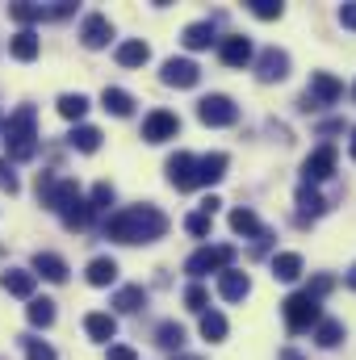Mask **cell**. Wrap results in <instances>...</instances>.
Wrapping results in <instances>:
<instances>
[{"instance_id": "cell-9", "label": "cell", "mask_w": 356, "mask_h": 360, "mask_svg": "<svg viewBox=\"0 0 356 360\" xmlns=\"http://www.w3.org/2000/svg\"><path fill=\"white\" fill-rule=\"evenodd\" d=\"M331 172H336V147H319V151H310L306 164H302V180H306V184H319V180H327Z\"/></svg>"}, {"instance_id": "cell-40", "label": "cell", "mask_w": 356, "mask_h": 360, "mask_svg": "<svg viewBox=\"0 0 356 360\" xmlns=\"http://www.w3.org/2000/svg\"><path fill=\"white\" fill-rule=\"evenodd\" d=\"M331 285H336V281H331V276H314V281H310V289H306V293H310V297H314V302H319V297H327V293H331Z\"/></svg>"}, {"instance_id": "cell-14", "label": "cell", "mask_w": 356, "mask_h": 360, "mask_svg": "<svg viewBox=\"0 0 356 360\" xmlns=\"http://www.w3.org/2000/svg\"><path fill=\"white\" fill-rule=\"evenodd\" d=\"M252 293V281H248V272H218V297H227V302H243Z\"/></svg>"}, {"instance_id": "cell-19", "label": "cell", "mask_w": 356, "mask_h": 360, "mask_svg": "<svg viewBox=\"0 0 356 360\" xmlns=\"http://www.w3.org/2000/svg\"><path fill=\"white\" fill-rule=\"evenodd\" d=\"M38 51H42V46H38V34H34V30H21V34L8 42V55H13L17 63H30V59H38Z\"/></svg>"}, {"instance_id": "cell-39", "label": "cell", "mask_w": 356, "mask_h": 360, "mask_svg": "<svg viewBox=\"0 0 356 360\" xmlns=\"http://www.w3.org/2000/svg\"><path fill=\"white\" fill-rule=\"evenodd\" d=\"M252 13H256L260 21H276V17H281V4H276V0H252Z\"/></svg>"}, {"instance_id": "cell-37", "label": "cell", "mask_w": 356, "mask_h": 360, "mask_svg": "<svg viewBox=\"0 0 356 360\" xmlns=\"http://www.w3.org/2000/svg\"><path fill=\"white\" fill-rule=\"evenodd\" d=\"M184 231H189L193 239H205V235H210V214H189V218H184Z\"/></svg>"}, {"instance_id": "cell-13", "label": "cell", "mask_w": 356, "mask_h": 360, "mask_svg": "<svg viewBox=\"0 0 356 360\" xmlns=\"http://www.w3.org/2000/svg\"><path fill=\"white\" fill-rule=\"evenodd\" d=\"M218 55H222L227 68H248V63H252V42H248L243 34H231V38H222Z\"/></svg>"}, {"instance_id": "cell-4", "label": "cell", "mask_w": 356, "mask_h": 360, "mask_svg": "<svg viewBox=\"0 0 356 360\" xmlns=\"http://www.w3.org/2000/svg\"><path fill=\"white\" fill-rule=\"evenodd\" d=\"M231 260H235V248H231V243H222V248H201V252H193V256H189L184 272H189V276L227 272V269H231Z\"/></svg>"}, {"instance_id": "cell-29", "label": "cell", "mask_w": 356, "mask_h": 360, "mask_svg": "<svg viewBox=\"0 0 356 360\" xmlns=\"http://www.w3.org/2000/svg\"><path fill=\"white\" fill-rule=\"evenodd\" d=\"M231 231H235V235H256V239L265 235V226H260V218H256L252 210H235V214H231Z\"/></svg>"}, {"instance_id": "cell-21", "label": "cell", "mask_w": 356, "mask_h": 360, "mask_svg": "<svg viewBox=\"0 0 356 360\" xmlns=\"http://www.w3.org/2000/svg\"><path fill=\"white\" fill-rule=\"evenodd\" d=\"M101 105H105V113H113V117H130L134 113V96L122 89H105L101 92Z\"/></svg>"}, {"instance_id": "cell-22", "label": "cell", "mask_w": 356, "mask_h": 360, "mask_svg": "<svg viewBox=\"0 0 356 360\" xmlns=\"http://www.w3.org/2000/svg\"><path fill=\"white\" fill-rule=\"evenodd\" d=\"M189 51H205L210 42H214V21H193V25H184V38H180Z\"/></svg>"}, {"instance_id": "cell-32", "label": "cell", "mask_w": 356, "mask_h": 360, "mask_svg": "<svg viewBox=\"0 0 356 360\" xmlns=\"http://www.w3.org/2000/svg\"><path fill=\"white\" fill-rule=\"evenodd\" d=\"M155 344L168 348V352H177L180 344H184V327H180V323H160V327H155Z\"/></svg>"}, {"instance_id": "cell-48", "label": "cell", "mask_w": 356, "mask_h": 360, "mask_svg": "<svg viewBox=\"0 0 356 360\" xmlns=\"http://www.w3.org/2000/svg\"><path fill=\"white\" fill-rule=\"evenodd\" d=\"M180 360H193V356H180Z\"/></svg>"}, {"instance_id": "cell-49", "label": "cell", "mask_w": 356, "mask_h": 360, "mask_svg": "<svg viewBox=\"0 0 356 360\" xmlns=\"http://www.w3.org/2000/svg\"><path fill=\"white\" fill-rule=\"evenodd\" d=\"M0 172H4V164H0Z\"/></svg>"}, {"instance_id": "cell-12", "label": "cell", "mask_w": 356, "mask_h": 360, "mask_svg": "<svg viewBox=\"0 0 356 360\" xmlns=\"http://www.w3.org/2000/svg\"><path fill=\"white\" fill-rule=\"evenodd\" d=\"M109 38H113V25H109V17H101V13H92V17H84L80 42H84L89 51H101V46H109Z\"/></svg>"}, {"instance_id": "cell-30", "label": "cell", "mask_w": 356, "mask_h": 360, "mask_svg": "<svg viewBox=\"0 0 356 360\" xmlns=\"http://www.w3.org/2000/svg\"><path fill=\"white\" fill-rule=\"evenodd\" d=\"M25 314H30V327H51L55 323V302L51 297H34Z\"/></svg>"}, {"instance_id": "cell-17", "label": "cell", "mask_w": 356, "mask_h": 360, "mask_svg": "<svg viewBox=\"0 0 356 360\" xmlns=\"http://www.w3.org/2000/svg\"><path fill=\"white\" fill-rule=\"evenodd\" d=\"M222 176H227V155H222V151L197 160V184H218Z\"/></svg>"}, {"instance_id": "cell-26", "label": "cell", "mask_w": 356, "mask_h": 360, "mask_svg": "<svg viewBox=\"0 0 356 360\" xmlns=\"http://www.w3.org/2000/svg\"><path fill=\"white\" fill-rule=\"evenodd\" d=\"M113 306L130 314V310H139V306H147V289H143V285H122V289L113 293Z\"/></svg>"}, {"instance_id": "cell-2", "label": "cell", "mask_w": 356, "mask_h": 360, "mask_svg": "<svg viewBox=\"0 0 356 360\" xmlns=\"http://www.w3.org/2000/svg\"><path fill=\"white\" fill-rule=\"evenodd\" d=\"M34 122H38L34 105H21V109L4 122V151H8V160L30 164V160L38 155V134H34Z\"/></svg>"}, {"instance_id": "cell-27", "label": "cell", "mask_w": 356, "mask_h": 360, "mask_svg": "<svg viewBox=\"0 0 356 360\" xmlns=\"http://www.w3.org/2000/svg\"><path fill=\"white\" fill-rule=\"evenodd\" d=\"M59 113H63L68 122H80V117L89 113V96H84V92H63V96H59Z\"/></svg>"}, {"instance_id": "cell-35", "label": "cell", "mask_w": 356, "mask_h": 360, "mask_svg": "<svg viewBox=\"0 0 356 360\" xmlns=\"http://www.w3.org/2000/svg\"><path fill=\"white\" fill-rule=\"evenodd\" d=\"M21 348H25V360H55V348L34 335H21Z\"/></svg>"}, {"instance_id": "cell-25", "label": "cell", "mask_w": 356, "mask_h": 360, "mask_svg": "<svg viewBox=\"0 0 356 360\" xmlns=\"http://www.w3.org/2000/svg\"><path fill=\"white\" fill-rule=\"evenodd\" d=\"M117 281V264L109 260V256H96L89 264V285H96V289H105V285H113Z\"/></svg>"}, {"instance_id": "cell-7", "label": "cell", "mask_w": 356, "mask_h": 360, "mask_svg": "<svg viewBox=\"0 0 356 360\" xmlns=\"http://www.w3.org/2000/svg\"><path fill=\"white\" fill-rule=\"evenodd\" d=\"M177 134H180V117L177 113L155 109V113L143 117V139H147V143H168V139H177Z\"/></svg>"}, {"instance_id": "cell-15", "label": "cell", "mask_w": 356, "mask_h": 360, "mask_svg": "<svg viewBox=\"0 0 356 360\" xmlns=\"http://www.w3.org/2000/svg\"><path fill=\"white\" fill-rule=\"evenodd\" d=\"M34 285H38V276H34L30 269L0 272V289H4V293H13V297H30V293H34Z\"/></svg>"}, {"instance_id": "cell-31", "label": "cell", "mask_w": 356, "mask_h": 360, "mask_svg": "<svg viewBox=\"0 0 356 360\" xmlns=\"http://www.w3.org/2000/svg\"><path fill=\"white\" fill-rule=\"evenodd\" d=\"M314 340H319V348H336V344L344 340V323H340V319H323V323L314 327Z\"/></svg>"}, {"instance_id": "cell-23", "label": "cell", "mask_w": 356, "mask_h": 360, "mask_svg": "<svg viewBox=\"0 0 356 360\" xmlns=\"http://www.w3.org/2000/svg\"><path fill=\"white\" fill-rule=\"evenodd\" d=\"M323 210H327V201H323L310 184H302V188H298V218L306 222V218H319Z\"/></svg>"}, {"instance_id": "cell-16", "label": "cell", "mask_w": 356, "mask_h": 360, "mask_svg": "<svg viewBox=\"0 0 356 360\" xmlns=\"http://www.w3.org/2000/svg\"><path fill=\"white\" fill-rule=\"evenodd\" d=\"M34 276H46V281L63 285V281H68V264H63V256H55V252H38V256H34Z\"/></svg>"}, {"instance_id": "cell-38", "label": "cell", "mask_w": 356, "mask_h": 360, "mask_svg": "<svg viewBox=\"0 0 356 360\" xmlns=\"http://www.w3.org/2000/svg\"><path fill=\"white\" fill-rule=\"evenodd\" d=\"M92 210H109V205H113V184H105V180H101V184H96V188H92V201H89Z\"/></svg>"}, {"instance_id": "cell-20", "label": "cell", "mask_w": 356, "mask_h": 360, "mask_svg": "<svg viewBox=\"0 0 356 360\" xmlns=\"http://www.w3.org/2000/svg\"><path fill=\"white\" fill-rule=\"evenodd\" d=\"M147 59H151V46H147L143 38H130V42L117 46V63H122V68H143Z\"/></svg>"}, {"instance_id": "cell-1", "label": "cell", "mask_w": 356, "mask_h": 360, "mask_svg": "<svg viewBox=\"0 0 356 360\" xmlns=\"http://www.w3.org/2000/svg\"><path fill=\"white\" fill-rule=\"evenodd\" d=\"M105 235L117 239V243H155V239L168 235V218L155 205H130V210H117L105 222Z\"/></svg>"}, {"instance_id": "cell-3", "label": "cell", "mask_w": 356, "mask_h": 360, "mask_svg": "<svg viewBox=\"0 0 356 360\" xmlns=\"http://www.w3.org/2000/svg\"><path fill=\"white\" fill-rule=\"evenodd\" d=\"M285 323H289V331H310L323 323V310L310 293H293V297H285Z\"/></svg>"}, {"instance_id": "cell-28", "label": "cell", "mask_w": 356, "mask_h": 360, "mask_svg": "<svg viewBox=\"0 0 356 360\" xmlns=\"http://www.w3.org/2000/svg\"><path fill=\"white\" fill-rule=\"evenodd\" d=\"M68 143H72L76 151H84V155H92V151L101 147V130H96V126H76V130L68 134Z\"/></svg>"}, {"instance_id": "cell-41", "label": "cell", "mask_w": 356, "mask_h": 360, "mask_svg": "<svg viewBox=\"0 0 356 360\" xmlns=\"http://www.w3.org/2000/svg\"><path fill=\"white\" fill-rule=\"evenodd\" d=\"M340 25H344V30H356V4H344V8H340Z\"/></svg>"}, {"instance_id": "cell-24", "label": "cell", "mask_w": 356, "mask_h": 360, "mask_svg": "<svg viewBox=\"0 0 356 360\" xmlns=\"http://www.w3.org/2000/svg\"><path fill=\"white\" fill-rule=\"evenodd\" d=\"M272 276H276V281H298V276H302V256H298V252L272 256Z\"/></svg>"}, {"instance_id": "cell-45", "label": "cell", "mask_w": 356, "mask_h": 360, "mask_svg": "<svg viewBox=\"0 0 356 360\" xmlns=\"http://www.w3.org/2000/svg\"><path fill=\"white\" fill-rule=\"evenodd\" d=\"M281 360H302L298 352H281Z\"/></svg>"}, {"instance_id": "cell-33", "label": "cell", "mask_w": 356, "mask_h": 360, "mask_svg": "<svg viewBox=\"0 0 356 360\" xmlns=\"http://www.w3.org/2000/svg\"><path fill=\"white\" fill-rule=\"evenodd\" d=\"M201 335H205V340H214V344H218V340H227V319H222L218 310H205V314H201Z\"/></svg>"}, {"instance_id": "cell-8", "label": "cell", "mask_w": 356, "mask_h": 360, "mask_svg": "<svg viewBox=\"0 0 356 360\" xmlns=\"http://www.w3.org/2000/svg\"><path fill=\"white\" fill-rule=\"evenodd\" d=\"M285 76H289V55L276 51V46L260 51V59H256V80H260V84H272V80H285Z\"/></svg>"}, {"instance_id": "cell-6", "label": "cell", "mask_w": 356, "mask_h": 360, "mask_svg": "<svg viewBox=\"0 0 356 360\" xmlns=\"http://www.w3.org/2000/svg\"><path fill=\"white\" fill-rule=\"evenodd\" d=\"M340 96H344V84H340L331 72H314V76H310V92L302 96V105H306V109H319V105H336Z\"/></svg>"}, {"instance_id": "cell-11", "label": "cell", "mask_w": 356, "mask_h": 360, "mask_svg": "<svg viewBox=\"0 0 356 360\" xmlns=\"http://www.w3.org/2000/svg\"><path fill=\"white\" fill-rule=\"evenodd\" d=\"M168 180L177 184L180 193H189V188H197V160H193L189 151H177V155L168 160Z\"/></svg>"}, {"instance_id": "cell-18", "label": "cell", "mask_w": 356, "mask_h": 360, "mask_svg": "<svg viewBox=\"0 0 356 360\" xmlns=\"http://www.w3.org/2000/svg\"><path fill=\"white\" fill-rule=\"evenodd\" d=\"M84 331H89L96 344H109V340L117 335V319H113V314H101V310H96V314H89V319H84Z\"/></svg>"}, {"instance_id": "cell-34", "label": "cell", "mask_w": 356, "mask_h": 360, "mask_svg": "<svg viewBox=\"0 0 356 360\" xmlns=\"http://www.w3.org/2000/svg\"><path fill=\"white\" fill-rule=\"evenodd\" d=\"M8 17H13L17 25H34V21H42V17H46V8H38V4H13V8H8Z\"/></svg>"}, {"instance_id": "cell-42", "label": "cell", "mask_w": 356, "mask_h": 360, "mask_svg": "<svg viewBox=\"0 0 356 360\" xmlns=\"http://www.w3.org/2000/svg\"><path fill=\"white\" fill-rule=\"evenodd\" d=\"M109 360H139V356H134V348H126V344H113V348H109Z\"/></svg>"}, {"instance_id": "cell-44", "label": "cell", "mask_w": 356, "mask_h": 360, "mask_svg": "<svg viewBox=\"0 0 356 360\" xmlns=\"http://www.w3.org/2000/svg\"><path fill=\"white\" fill-rule=\"evenodd\" d=\"M218 205H222V201H218V197H205V201H201V214H214V210H218Z\"/></svg>"}, {"instance_id": "cell-5", "label": "cell", "mask_w": 356, "mask_h": 360, "mask_svg": "<svg viewBox=\"0 0 356 360\" xmlns=\"http://www.w3.org/2000/svg\"><path fill=\"white\" fill-rule=\"evenodd\" d=\"M197 117H201L205 126H235L239 109H235V101H231V96L214 92V96H201V101H197Z\"/></svg>"}, {"instance_id": "cell-46", "label": "cell", "mask_w": 356, "mask_h": 360, "mask_svg": "<svg viewBox=\"0 0 356 360\" xmlns=\"http://www.w3.org/2000/svg\"><path fill=\"white\" fill-rule=\"evenodd\" d=\"M348 285H352V289H356V264H352V272H348Z\"/></svg>"}, {"instance_id": "cell-47", "label": "cell", "mask_w": 356, "mask_h": 360, "mask_svg": "<svg viewBox=\"0 0 356 360\" xmlns=\"http://www.w3.org/2000/svg\"><path fill=\"white\" fill-rule=\"evenodd\" d=\"M348 151H352V160H356V130H352V143H348Z\"/></svg>"}, {"instance_id": "cell-36", "label": "cell", "mask_w": 356, "mask_h": 360, "mask_svg": "<svg viewBox=\"0 0 356 360\" xmlns=\"http://www.w3.org/2000/svg\"><path fill=\"white\" fill-rule=\"evenodd\" d=\"M184 306H189V310H197V314H205V306H210V293H205L201 285H189V289H184Z\"/></svg>"}, {"instance_id": "cell-43", "label": "cell", "mask_w": 356, "mask_h": 360, "mask_svg": "<svg viewBox=\"0 0 356 360\" xmlns=\"http://www.w3.org/2000/svg\"><path fill=\"white\" fill-rule=\"evenodd\" d=\"M0 184H4V188H8V193H17V176H13V172H8V168H4V172H0Z\"/></svg>"}, {"instance_id": "cell-10", "label": "cell", "mask_w": 356, "mask_h": 360, "mask_svg": "<svg viewBox=\"0 0 356 360\" xmlns=\"http://www.w3.org/2000/svg\"><path fill=\"white\" fill-rule=\"evenodd\" d=\"M160 76H164V84H168V89H193V84L201 80V68H197L193 59H168Z\"/></svg>"}]
</instances>
